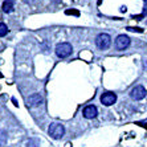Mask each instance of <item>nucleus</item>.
<instances>
[{
	"label": "nucleus",
	"mask_w": 147,
	"mask_h": 147,
	"mask_svg": "<svg viewBox=\"0 0 147 147\" xmlns=\"http://www.w3.org/2000/svg\"><path fill=\"white\" fill-rule=\"evenodd\" d=\"M8 34V27L4 23H0V37H4Z\"/></svg>",
	"instance_id": "11"
},
{
	"label": "nucleus",
	"mask_w": 147,
	"mask_h": 147,
	"mask_svg": "<svg viewBox=\"0 0 147 147\" xmlns=\"http://www.w3.org/2000/svg\"><path fill=\"white\" fill-rule=\"evenodd\" d=\"M1 8H3V12H5V13H11L15 8V0H4Z\"/></svg>",
	"instance_id": "9"
},
{
	"label": "nucleus",
	"mask_w": 147,
	"mask_h": 147,
	"mask_svg": "<svg viewBox=\"0 0 147 147\" xmlns=\"http://www.w3.org/2000/svg\"><path fill=\"white\" fill-rule=\"evenodd\" d=\"M64 133H65V129L61 123H52L48 129V134L53 139H60L64 135Z\"/></svg>",
	"instance_id": "3"
},
{
	"label": "nucleus",
	"mask_w": 147,
	"mask_h": 147,
	"mask_svg": "<svg viewBox=\"0 0 147 147\" xmlns=\"http://www.w3.org/2000/svg\"><path fill=\"white\" fill-rule=\"evenodd\" d=\"M137 125H140V126H143L147 129V121H140V122H137Z\"/></svg>",
	"instance_id": "13"
},
{
	"label": "nucleus",
	"mask_w": 147,
	"mask_h": 147,
	"mask_svg": "<svg viewBox=\"0 0 147 147\" xmlns=\"http://www.w3.org/2000/svg\"><path fill=\"white\" fill-rule=\"evenodd\" d=\"M115 101H117V94L115 93L106 92L101 96V102H102V105H105V106H111V105L115 103Z\"/></svg>",
	"instance_id": "6"
},
{
	"label": "nucleus",
	"mask_w": 147,
	"mask_h": 147,
	"mask_svg": "<svg viewBox=\"0 0 147 147\" xmlns=\"http://www.w3.org/2000/svg\"><path fill=\"white\" fill-rule=\"evenodd\" d=\"M146 94H147V92H146V89H144L142 85H138V86H135V88H133L131 92H130V97L133 99H135V101H140V99H143L144 97H146Z\"/></svg>",
	"instance_id": "5"
},
{
	"label": "nucleus",
	"mask_w": 147,
	"mask_h": 147,
	"mask_svg": "<svg viewBox=\"0 0 147 147\" xmlns=\"http://www.w3.org/2000/svg\"><path fill=\"white\" fill-rule=\"evenodd\" d=\"M129 45H130V37L126 34H119L115 38V48L118 51H125L129 48Z\"/></svg>",
	"instance_id": "4"
},
{
	"label": "nucleus",
	"mask_w": 147,
	"mask_h": 147,
	"mask_svg": "<svg viewBox=\"0 0 147 147\" xmlns=\"http://www.w3.org/2000/svg\"><path fill=\"white\" fill-rule=\"evenodd\" d=\"M41 102H42V97H41L40 94H37V93L32 94V96L28 98V105H29V106H38Z\"/></svg>",
	"instance_id": "8"
},
{
	"label": "nucleus",
	"mask_w": 147,
	"mask_h": 147,
	"mask_svg": "<svg viewBox=\"0 0 147 147\" xmlns=\"http://www.w3.org/2000/svg\"><path fill=\"white\" fill-rule=\"evenodd\" d=\"M97 114H98V110H97V107L94 106V105H88L85 109L82 110V115H84V118H86V119L96 118Z\"/></svg>",
	"instance_id": "7"
},
{
	"label": "nucleus",
	"mask_w": 147,
	"mask_h": 147,
	"mask_svg": "<svg viewBox=\"0 0 147 147\" xmlns=\"http://www.w3.org/2000/svg\"><path fill=\"white\" fill-rule=\"evenodd\" d=\"M73 48L69 42H61L56 47V55L58 58H68L69 56L72 55Z\"/></svg>",
	"instance_id": "2"
},
{
	"label": "nucleus",
	"mask_w": 147,
	"mask_h": 147,
	"mask_svg": "<svg viewBox=\"0 0 147 147\" xmlns=\"http://www.w3.org/2000/svg\"><path fill=\"white\" fill-rule=\"evenodd\" d=\"M65 13L66 15H74V16H80V12H78V11H76V9H68V11H65Z\"/></svg>",
	"instance_id": "12"
},
{
	"label": "nucleus",
	"mask_w": 147,
	"mask_h": 147,
	"mask_svg": "<svg viewBox=\"0 0 147 147\" xmlns=\"http://www.w3.org/2000/svg\"><path fill=\"white\" fill-rule=\"evenodd\" d=\"M129 31H138V32H142V29H139V28H127Z\"/></svg>",
	"instance_id": "14"
},
{
	"label": "nucleus",
	"mask_w": 147,
	"mask_h": 147,
	"mask_svg": "<svg viewBox=\"0 0 147 147\" xmlns=\"http://www.w3.org/2000/svg\"><path fill=\"white\" fill-rule=\"evenodd\" d=\"M96 45H97V48L101 49V51H106V49H109L110 45H111V37H110V34L99 33L96 37Z\"/></svg>",
	"instance_id": "1"
},
{
	"label": "nucleus",
	"mask_w": 147,
	"mask_h": 147,
	"mask_svg": "<svg viewBox=\"0 0 147 147\" xmlns=\"http://www.w3.org/2000/svg\"><path fill=\"white\" fill-rule=\"evenodd\" d=\"M8 140V134L5 130H0V147L5 146V143H7Z\"/></svg>",
	"instance_id": "10"
}]
</instances>
